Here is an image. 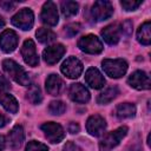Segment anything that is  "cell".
Instances as JSON below:
<instances>
[{
    "instance_id": "11",
    "label": "cell",
    "mask_w": 151,
    "mask_h": 151,
    "mask_svg": "<svg viewBox=\"0 0 151 151\" xmlns=\"http://www.w3.org/2000/svg\"><path fill=\"white\" fill-rule=\"evenodd\" d=\"M130 86L136 90H149L151 87L150 77L144 71H134L127 79Z\"/></svg>"
},
{
    "instance_id": "12",
    "label": "cell",
    "mask_w": 151,
    "mask_h": 151,
    "mask_svg": "<svg viewBox=\"0 0 151 151\" xmlns=\"http://www.w3.org/2000/svg\"><path fill=\"white\" fill-rule=\"evenodd\" d=\"M105 129H106V122L101 116L92 114L91 117H88L86 122V130L91 136H94V137L101 136Z\"/></svg>"
},
{
    "instance_id": "23",
    "label": "cell",
    "mask_w": 151,
    "mask_h": 151,
    "mask_svg": "<svg viewBox=\"0 0 151 151\" xmlns=\"http://www.w3.org/2000/svg\"><path fill=\"white\" fill-rule=\"evenodd\" d=\"M118 93H119V90L117 86H110L98 96L97 101L98 104H109L118 96Z\"/></svg>"
},
{
    "instance_id": "25",
    "label": "cell",
    "mask_w": 151,
    "mask_h": 151,
    "mask_svg": "<svg viewBox=\"0 0 151 151\" xmlns=\"http://www.w3.org/2000/svg\"><path fill=\"white\" fill-rule=\"evenodd\" d=\"M79 5L76 1H63L61 2V13L65 18H71L78 13Z\"/></svg>"
},
{
    "instance_id": "35",
    "label": "cell",
    "mask_w": 151,
    "mask_h": 151,
    "mask_svg": "<svg viewBox=\"0 0 151 151\" xmlns=\"http://www.w3.org/2000/svg\"><path fill=\"white\" fill-rule=\"evenodd\" d=\"M68 132L70 133H77L79 132V125L76 123H70L68 125Z\"/></svg>"
},
{
    "instance_id": "8",
    "label": "cell",
    "mask_w": 151,
    "mask_h": 151,
    "mask_svg": "<svg viewBox=\"0 0 151 151\" xmlns=\"http://www.w3.org/2000/svg\"><path fill=\"white\" fill-rule=\"evenodd\" d=\"M61 72L71 79L78 78L83 72V64L76 57H68L61 64Z\"/></svg>"
},
{
    "instance_id": "27",
    "label": "cell",
    "mask_w": 151,
    "mask_h": 151,
    "mask_svg": "<svg viewBox=\"0 0 151 151\" xmlns=\"http://www.w3.org/2000/svg\"><path fill=\"white\" fill-rule=\"evenodd\" d=\"M48 110L52 114H63L66 110V105L60 100H53V101H51Z\"/></svg>"
},
{
    "instance_id": "36",
    "label": "cell",
    "mask_w": 151,
    "mask_h": 151,
    "mask_svg": "<svg viewBox=\"0 0 151 151\" xmlns=\"http://www.w3.org/2000/svg\"><path fill=\"white\" fill-rule=\"evenodd\" d=\"M7 123H8V118H7L6 116H4V114L0 112V127H4Z\"/></svg>"
},
{
    "instance_id": "21",
    "label": "cell",
    "mask_w": 151,
    "mask_h": 151,
    "mask_svg": "<svg viewBox=\"0 0 151 151\" xmlns=\"http://www.w3.org/2000/svg\"><path fill=\"white\" fill-rule=\"evenodd\" d=\"M116 116L120 119H125V118H131L136 114V106L131 103H123V104H118L114 111Z\"/></svg>"
},
{
    "instance_id": "17",
    "label": "cell",
    "mask_w": 151,
    "mask_h": 151,
    "mask_svg": "<svg viewBox=\"0 0 151 151\" xmlns=\"http://www.w3.org/2000/svg\"><path fill=\"white\" fill-rule=\"evenodd\" d=\"M85 81L92 88H101L105 85V79H104L103 74L96 67H90L86 71V73H85Z\"/></svg>"
},
{
    "instance_id": "26",
    "label": "cell",
    "mask_w": 151,
    "mask_h": 151,
    "mask_svg": "<svg viewBox=\"0 0 151 151\" xmlns=\"http://www.w3.org/2000/svg\"><path fill=\"white\" fill-rule=\"evenodd\" d=\"M27 99L32 103V104H39L42 100V96H41V91L40 87L35 84H32L28 87L27 91Z\"/></svg>"
},
{
    "instance_id": "14",
    "label": "cell",
    "mask_w": 151,
    "mask_h": 151,
    "mask_svg": "<svg viewBox=\"0 0 151 151\" xmlns=\"http://www.w3.org/2000/svg\"><path fill=\"white\" fill-rule=\"evenodd\" d=\"M68 96H70L71 100H73L76 103H80V104L87 103L90 100L88 90L84 85H81L80 83H76V84H72L70 86Z\"/></svg>"
},
{
    "instance_id": "3",
    "label": "cell",
    "mask_w": 151,
    "mask_h": 151,
    "mask_svg": "<svg viewBox=\"0 0 151 151\" xmlns=\"http://www.w3.org/2000/svg\"><path fill=\"white\" fill-rule=\"evenodd\" d=\"M104 72L111 78H120L127 71V63L124 59H104L101 61Z\"/></svg>"
},
{
    "instance_id": "22",
    "label": "cell",
    "mask_w": 151,
    "mask_h": 151,
    "mask_svg": "<svg viewBox=\"0 0 151 151\" xmlns=\"http://www.w3.org/2000/svg\"><path fill=\"white\" fill-rule=\"evenodd\" d=\"M151 24L150 21H145L142 24L137 31V40L143 45H149L151 41Z\"/></svg>"
},
{
    "instance_id": "2",
    "label": "cell",
    "mask_w": 151,
    "mask_h": 151,
    "mask_svg": "<svg viewBox=\"0 0 151 151\" xmlns=\"http://www.w3.org/2000/svg\"><path fill=\"white\" fill-rule=\"evenodd\" d=\"M126 133H127L126 126L118 127L114 131L106 133L104 138H101V140L99 142V151H112V149L120 143V140L126 136Z\"/></svg>"
},
{
    "instance_id": "32",
    "label": "cell",
    "mask_w": 151,
    "mask_h": 151,
    "mask_svg": "<svg viewBox=\"0 0 151 151\" xmlns=\"http://www.w3.org/2000/svg\"><path fill=\"white\" fill-rule=\"evenodd\" d=\"M63 151H83L78 145H76L73 142H67L66 145L64 146Z\"/></svg>"
},
{
    "instance_id": "28",
    "label": "cell",
    "mask_w": 151,
    "mask_h": 151,
    "mask_svg": "<svg viewBox=\"0 0 151 151\" xmlns=\"http://www.w3.org/2000/svg\"><path fill=\"white\" fill-rule=\"evenodd\" d=\"M26 151H48V147L37 140H29L26 145Z\"/></svg>"
},
{
    "instance_id": "31",
    "label": "cell",
    "mask_w": 151,
    "mask_h": 151,
    "mask_svg": "<svg viewBox=\"0 0 151 151\" xmlns=\"http://www.w3.org/2000/svg\"><path fill=\"white\" fill-rule=\"evenodd\" d=\"M9 88H11V84H9L8 79H7L5 76L0 74V92L8 91Z\"/></svg>"
},
{
    "instance_id": "29",
    "label": "cell",
    "mask_w": 151,
    "mask_h": 151,
    "mask_svg": "<svg viewBox=\"0 0 151 151\" xmlns=\"http://www.w3.org/2000/svg\"><path fill=\"white\" fill-rule=\"evenodd\" d=\"M80 28H81V26H80V24H78V22H72V24H68L66 27H65V33H66V35L67 37H74L76 34H78V32L80 31Z\"/></svg>"
},
{
    "instance_id": "18",
    "label": "cell",
    "mask_w": 151,
    "mask_h": 151,
    "mask_svg": "<svg viewBox=\"0 0 151 151\" xmlns=\"http://www.w3.org/2000/svg\"><path fill=\"white\" fill-rule=\"evenodd\" d=\"M65 83L57 74H50L46 79V91L52 96H58L64 90Z\"/></svg>"
},
{
    "instance_id": "38",
    "label": "cell",
    "mask_w": 151,
    "mask_h": 151,
    "mask_svg": "<svg viewBox=\"0 0 151 151\" xmlns=\"http://www.w3.org/2000/svg\"><path fill=\"white\" fill-rule=\"evenodd\" d=\"M4 26H5V20H4V19H2V17L0 15V28H1V27H4Z\"/></svg>"
},
{
    "instance_id": "15",
    "label": "cell",
    "mask_w": 151,
    "mask_h": 151,
    "mask_svg": "<svg viewBox=\"0 0 151 151\" xmlns=\"http://www.w3.org/2000/svg\"><path fill=\"white\" fill-rule=\"evenodd\" d=\"M65 47L64 45L61 44H57V45H52V46H48L47 48L44 50L42 52V57H44V60L50 64V65H53L55 63H58L61 57L64 55L65 53Z\"/></svg>"
},
{
    "instance_id": "16",
    "label": "cell",
    "mask_w": 151,
    "mask_h": 151,
    "mask_svg": "<svg viewBox=\"0 0 151 151\" xmlns=\"http://www.w3.org/2000/svg\"><path fill=\"white\" fill-rule=\"evenodd\" d=\"M103 39L109 44V45H116L118 44L120 35H122V27L119 24H111L106 26L104 29L100 32Z\"/></svg>"
},
{
    "instance_id": "10",
    "label": "cell",
    "mask_w": 151,
    "mask_h": 151,
    "mask_svg": "<svg viewBox=\"0 0 151 151\" xmlns=\"http://www.w3.org/2000/svg\"><path fill=\"white\" fill-rule=\"evenodd\" d=\"M40 19L45 25H48V26H55L58 24V20H59L58 9H57V5L53 1H47L44 4Z\"/></svg>"
},
{
    "instance_id": "30",
    "label": "cell",
    "mask_w": 151,
    "mask_h": 151,
    "mask_svg": "<svg viewBox=\"0 0 151 151\" xmlns=\"http://www.w3.org/2000/svg\"><path fill=\"white\" fill-rule=\"evenodd\" d=\"M122 7L125 11H134L136 8H138L142 5V1H133V0H123L120 1Z\"/></svg>"
},
{
    "instance_id": "5",
    "label": "cell",
    "mask_w": 151,
    "mask_h": 151,
    "mask_svg": "<svg viewBox=\"0 0 151 151\" xmlns=\"http://www.w3.org/2000/svg\"><path fill=\"white\" fill-rule=\"evenodd\" d=\"M34 22V14L29 8H21L15 15L12 18V24L20 29L28 31L32 28Z\"/></svg>"
},
{
    "instance_id": "33",
    "label": "cell",
    "mask_w": 151,
    "mask_h": 151,
    "mask_svg": "<svg viewBox=\"0 0 151 151\" xmlns=\"http://www.w3.org/2000/svg\"><path fill=\"white\" fill-rule=\"evenodd\" d=\"M17 6V2L13 1H0V7H2L5 11H12Z\"/></svg>"
},
{
    "instance_id": "20",
    "label": "cell",
    "mask_w": 151,
    "mask_h": 151,
    "mask_svg": "<svg viewBox=\"0 0 151 151\" xmlns=\"http://www.w3.org/2000/svg\"><path fill=\"white\" fill-rule=\"evenodd\" d=\"M0 104L5 107L6 111H8L11 113H17L18 112L19 105H18L17 99L12 94H8L6 92H0Z\"/></svg>"
},
{
    "instance_id": "6",
    "label": "cell",
    "mask_w": 151,
    "mask_h": 151,
    "mask_svg": "<svg viewBox=\"0 0 151 151\" xmlns=\"http://www.w3.org/2000/svg\"><path fill=\"white\" fill-rule=\"evenodd\" d=\"M40 129L45 132V136L46 138L55 144V143H60L64 138H65V132H64V129L61 127L60 124L58 123H54V122H48V123H44Z\"/></svg>"
},
{
    "instance_id": "34",
    "label": "cell",
    "mask_w": 151,
    "mask_h": 151,
    "mask_svg": "<svg viewBox=\"0 0 151 151\" xmlns=\"http://www.w3.org/2000/svg\"><path fill=\"white\" fill-rule=\"evenodd\" d=\"M122 32H125L126 35H130L131 32H132V22H131V21H125V22L123 24Z\"/></svg>"
},
{
    "instance_id": "13",
    "label": "cell",
    "mask_w": 151,
    "mask_h": 151,
    "mask_svg": "<svg viewBox=\"0 0 151 151\" xmlns=\"http://www.w3.org/2000/svg\"><path fill=\"white\" fill-rule=\"evenodd\" d=\"M18 46V35L12 29H5L0 34V48L6 52H13Z\"/></svg>"
},
{
    "instance_id": "9",
    "label": "cell",
    "mask_w": 151,
    "mask_h": 151,
    "mask_svg": "<svg viewBox=\"0 0 151 151\" xmlns=\"http://www.w3.org/2000/svg\"><path fill=\"white\" fill-rule=\"evenodd\" d=\"M21 55L25 60V63L32 67L38 66L39 64V57L37 53L35 44L32 39H27L24 41L22 47H21Z\"/></svg>"
},
{
    "instance_id": "37",
    "label": "cell",
    "mask_w": 151,
    "mask_h": 151,
    "mask_svg": "<svg viewBox=\"0 0 151 151\" xmlns=\"http://www.w3.org/2000/svg\"><path fill=\"white\" fill-rule=\"evenodd\" d=\"M5 146H6L5 138H4V136H1V134H0V151H2V150L5 149Z\"/></svg>"
},
{
    "instance_id": "7",
    "label": "cell",
    "mask_w": 151,
    "mask_h": 151,
    "mask_svg": "<svg viewBox=\"0 0 151 151\" xmlns=\"http://www.w3.org/2000/svg\"><path fill=\"white\" fill-rule=\"evenodd\" d=\"M113 13V7L110 1L99 0L96 1L91 9V15L96 21H103L109 19Z\"/></svg>"
},
{
    "instance_id": "4",
    "label": "cell",
    "mask_w": 151,
    "mask_h": 151,
    "mask_svg": "<svg viewBox=\"0 0 151 151\" xmlns=\"http://www.w3.org/2000/svg\"><path fill=\"white\" fill-rule=\"evenodd\" d=\"M78 47L83 52L90 53V54H98L104 48L100 39L96 37L94 34H87V35L81 37L78 40Z\"/></svg>"
},
{
    "instance_id": "24",
    "label": "cell",
    "mask_w": 151,
    "mask_h": 151,
    "mask_svg": "<svg viewBox=\"0 0 151 151\" xmlns=\"http://www.w3.org/2000/svg\"><path fill=\"white\" fill-rule=\"evenodd\" d=\"M35 35H37V39H38L41 44H50V42H53V41L57 39L55 33L52 32V31L48 29V28H45V27L38 28Z\"/></svg>"
},
{
    "instance_id": "1",
    "label": "cell",
    "mask_w": 151,
    "mask_h": 151,
    "mask_svg": "<svg viewBox=\"0 0 151 151\" xmlns=\"http://www.w3.org/2000/svg\"><path fill=\"white\" fill-rule=\"evenodd\" d=\"M2 68L18 84H20V85H28L29 84V77H28V74L14 60H12V59H5L2 61Z\"/></svg>"
},
{
    "instance_id": "19",
    "label": "cell",
    "mask_w": 151,
    "mask_h": 151,
    "mask_svg": "<svg viewBox=\"0 0 151 151\" xmlns=\"http://www.w3.org/2000/svg\"><path fill=\"white\" fill-rule=\"evenodd\" d=\"M24 139H25V132L21 125H15L8 133V143L11 149L13 150L19 149L22 145Z\"/></svg>"
}]
</instances>
